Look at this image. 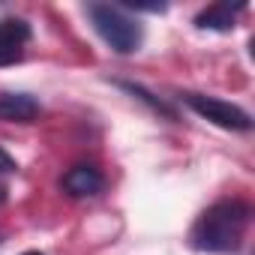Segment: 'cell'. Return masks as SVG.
I'll return each instance as SVG.
<instances>
[{
    "label": "cell",
    "mask_w": 255,
    "mask_h": 255,
    "mask_svg": "<svg viewBox=\"0 0 255 255\" xmlns=\"http://www.w3.org/2000/svg\"><path fill=\"white\" fill-rule=\"evenodd\" d=\"M243 9H246L243 3H234V6L231 3H213V6H207L195 15V24L201 30H231Z\"/></svg>",
    "instance_id": "52a82bcc"
},
{
    "label": "cell",
    "mask_w": 255,
    "mask_h": 255,
    "mask_svg": "<svg viewBox=\"0 0 255 255\" xmlns=\"http://www.w3.org/2000/svg\"><path fill=\"white\" fill-rule=\"evenodd\" d=\"M6 171H15V162H12V156L0 150V174H6Z\"/></svg>",
    "instance_id": "ba28073f"
},
{
    "label": "cell",
    "mask_w": 255,
    "mask_h": 255,
    "mask_svg": "<svg viewBox=\"0 0 255 255\" xmlns=\"http://www.w3.org/2000/svg\"><path fill=\"white\" fill-rule=\"evenodd\" d=\"M39 117V102L27 93L0 96V120L3 123H30Z\"/></svg>",
    "instance_id": "8992f818"
},
{
    "label": "cell",
    "mask_w": 255,
    "mask_h": 255,
    "mask_svg": "<svg viewBox=\"0 0 255 255\" xmlns=\"http://www.w3.org/2000/svg\"><path fill=\"white\" fill-rule=\"evenodd\" d=\"M102 186H105V177H102L99 168H93V165H72V168L63 174V189H66L72 198L99 195Z\"/></svg>",
    "instance_id": "5b68a950"
},
{
    "label": "cell",
    "mask_w": 255,
    "mask_h": 255,
    "mask_svg": "<svg viewBox=\"0 0 255 255\" xmlns=\"http://www.w3.org/2000/svg\"><path fill=\"white\" fill-rule=\"evenodd\" d=\"M87 15H90L96 33L105 39V45L111 51H117V54L138 51V45H141V24L132 21L123 9H117V6H99L96 3V6L87 9Z\"/></svg>",
    "instance_id": "7a4b0ae2"
},
{
    "label": "cell",
    "mask_w": 255,
    "mask_h": 255,
    "mask_svg": "<svg viewBox=\"0 0 255 255\" xmlns=\"http://www.w3.org/2000/svg\"><path fill=\"white\" fill-rule=\"evenodd\" d=\"M249 204L240 201V198H222L216 204H210L192 225V246L201 249V252H213V255H222V252H234L240 249L243 243V234L249 228Z\"/></svg>",
    "instance_id": "6da1fadb"
},
{
    "label": "cell",
    "mask_w": 255,
    "mask_h": 255,
    "mask_svg": "<svg viewBox=\"0 0 255 255\" xmlns=\"http://www.w3.org/2000/svg\"><path fill=\"white\" fill-rule=\"evenodd\" d=\"M30 42V24L21 18L0 21V66H12L24 57V45Z\"/></svg>",
    "instance_id": "277c9868"
},
{
    "label": "cell",
    "mask_w": 255,
    "mask_h": 255,
    "mask_svg": "<svg viewBox=\"0 0 255 255\" xmlns=\"http://www.w3.org/2000/svg\"><path fill=\"white\" fill-rule=\"evenodd\" d=\"M183 102H186L198 117H204L207 123L219 126V129H231V132H246V129H252V117H249L240 105H231V102H225V99L201 96V93H186Z\"/></svg>",
    "instance_id": "3957f363"
},
{
    "label": "cell",
    "mask_w": 255,
    "mask_h": 255,
    "mask_svg": "<svg viewBox=\"0 0 255 255\" xmlns=\"http://www.w3.org/2000/svg\"><path fill=\"white\" fill-rule=\"evenodd\" d=\"M21 255H42L39 249H27V252H21Z\"/></svg>",
    "instance_id": "9c48e42d"
}]
</instances>
